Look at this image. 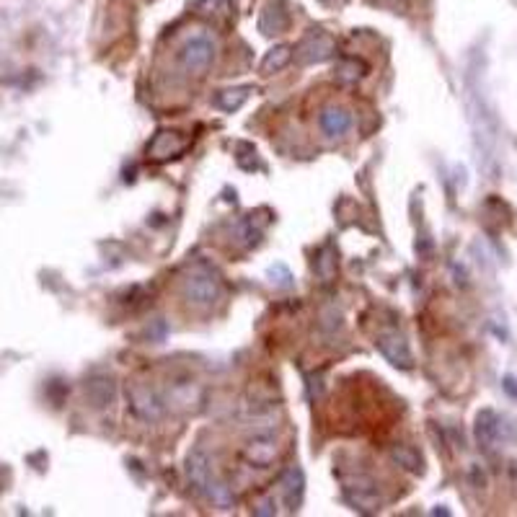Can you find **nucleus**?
I'll return each instance as SVG.
<instances>
[{"label": "nucleus", "instance_id": "nucleus-13", "mask_svg": "<svg viewBox=\"0 0 517 517\" xmlns=\"http://www.w3.org/2000/svg\"><path fill=\"white\" fill-rule=\"evenodd\" d=\"M285 26H287L285 11L279 6H266L261 19H258V29H261L264 34H279V31H285Z\"/></svg>", "mask_w": 517, "mask_h": 517}, {"label": "nucleus", "instance_id": "nucleus-12", "mask_svg": "<svg viewBox=\"0 0 517 517\" xmlns=\"http://www.w3.org/2000/svg\"><path fill=\"white\" fill-rule=\"evenodd\" d=\"M132 408L143 419H158L161 416V401L156 398V393L150 388H132Z\"/></svg>", "mask_w": 517, "mask_h": 517}, {"label": "nucleus", "instance_id": "nucleus-17", "mask_svg": "<svg viewBox=\"0 0 517 517\" xmlns=\"http://www.w3.org/2000/svg\"><path fill=\"white\" fill-rule=\"evenodd\" d=\"M89 396L96 406H106L111 401V396H114V386H111V381H91Z\"/></svg>", "mask_w": 517, "mask_h": 517}, {"label": "nucleus", "instance_id": "nucleus-16", "mask_svg": "<svg viewBox=\"0 0 517 517\" xmlns=\"http://www.w3.org/2000/svg\"><path fill=\"white\" fill-rule=\"evenodd\" d=\"M365 62L360 60H352V57H347V60H341L339 65H336V81L339 83H357L365 75Z\"/></svg>", "mask_w": 517, "mask_h": 517}, {"label": "nucleus", "instance_id": "nucleus-5", "mask_svg": "<svg viewBox=\"0 0 517 517\" xmlns=\"http://www.w3.org/2000/svg\"><path fill=\"white\" fill-rule=\"evenodd\" d=\"M378 349L388 362H393L396 368H411V349L398 331H383L378 336Z\"/></svg>", "mask_w": 517, "mask_h": 517}, {"label": "nucleus", "instance_id": "nucleus-2", "mask_svg": "<svg viewBox=\"0 0 517 517\" xmlns=\"http://www.w3.org/2000/svg\"><path fill=\"white\" fill-rule=\"evenodd\" d=\"M184 293L186 298H189V303H194V306H210L220 293V279L215 277L212 269L199 264L194 266L189 272V277L184 279Z\"/></svg>", "mask_w": 517, "mask_h": 517}, {"label": "nucleus", "instance_id": "nucleus-8", "mask_svg": "<svg viewBox=\"0 0 517 517\" xmlns=\"http://www.w3.org/2000/svg\"><path fill=\"white\" fill-rule=\"evenodd\" d=\"M333 39L323 31H313L303 44H300V62H323L333 55Z\"/></svg>", "mask_w": 517, "mask_h": 517}, {"label": "nucleus", "instance_id": "nucleus-10", "mask_svg": "<svg viewBox=\"0 0 517 517\" xmlns=\"http://www.w3.org/2000/svg\"><path fill=\"white\" fill-rule=\"evenodd\" d=\"M499 435H502V422L494 411H481L476 419V440L483 450H491L494 445L499 443Z\"/></svg>", "mask_w": 517, "mask_h": 517}, {"label": "nucleus", "instance_id": "nucleus-9", "mask_svg": "<svg viewBox=\"0 0 517 517\" xmlns=\"http://www.w3.org/2000/svg\"><path fill=\"white\" fill-rule=\"evenodd\" d=\"M303 489H306V478L298 466H290L282 476V499H285L287 510L295 512L303 502Z\"/></svg>", "mask_w": 517, "mask_h": 517}, {"label": "nucleus", "instance_id": "nucleus-15", "mask_svg": "<svg viewBox=\"0 0 517 517\" xmlns=\"http://www.w3.org/2000/svg\"><path fill=\"white\" fill-rule=\"evenodd\" d=\"M290 57H293V52H290V47H274L266 52V57L261 60V73L264 75H272L277 73V70H282L290 62Z\"/></svg>", "mask_w": 517, "mask_h": 517}, {"label": "nucleus", "instance_id": "nucleus-7", "mask_svg": "<svg viewBox=\"0 0 517 517\" xmlns=\"http://www.w3.org/2000/svg\"><path fill=\"white\" fill-rule=\"evenodd\" d=\"M347 497L349 502L357 507V510L362 512H375L381 510V494H378V489L373 486V481L370 478H357V483H349L347 481Z\"/></svg>", "mask_w": 517, "mask_h": 517}, {"label": "nucleus", "instance_id": "nucleus-18", "mask_svg": "<svg viewBox=\"0 0 517 517\" xmlns=\"http://www.w3.org/2000/svg\"><path fill=\"white\" fill-rule=\"evenodd\" d=\"M199 14L228 19V16H231V0H202V3H199Z\"/></svg>", "mask_w": 517, "mask_h": 517}, {"label": "nucleus", "instance_id": "nucleus-3", "mask_svg": "<svg viewBox=\"0 0 517 517\" xmlns=\"http://www.w3.org/2000/svg\"><path fill=\"white\" fill-rule=\"evenodd\" d=\"M212 57H215L212 39L207 34H197L191 36L184 44V49H181V68L191 75H202L212 65Z\"/></svg>", "mask_w": 517, "mask_h": 517}, {"label": "nucleus", "instance_id": "nucleus-4", "mask_svg": "<svg viewBox=\"0 0 517 517\" xmlns=\"http://www.w3.org/2000/svg\"><path fill=\"white\" fill-rule=\"evenodd\" d=\"M186 148H189V137L181 135V132H174V129H164L148 143V158L156 161V164H166L171 158L181 156Z\"/></svg>", "mask_w": 517, "mask_h": 517}, {"label": "nucleus", "instance_id": "nucleus-19", "mask_svg": "<svg viewBox=\"0 0 517 517\" xmlns=\"http://www.w3.org/2000/svg\"><path fill=\"white\" fill-rule=\"evenodd\" d=\"M393 458L398 463H403L408 471H419V466H422V461H419V456H416L414 450H408V448H396L393 450Z\"/></svg>", "mask_w": 517, "mask_h": 517}, {"label": "nucleus", "instance_id": "nucleus-14", "mask_svg": "<svg viewBox=\"0 0 517 517\" xmlns=\"http://www.w3.org/2000/svg\"><path fill=\"white\" fill-rule=\"evenodd\" d=\"M249 94H251V86H241V89H225V91H220V94L215 96V104H218L220 109L233 111V109H239L241 104L249 99Z\"/></svg>", "mask_w": 517, "mask_h": 517}, {"label": "nucleus", "instance_id": "nucleus-1", "mask_svg": "<svg viewBox=\"0 0 517 517\" xmlns=\"http://www.w3.org/2000/svg\"><path fill=\"white\" fill-rule=\"evenodd\" d=\"M186 473H189V481L194 483L212 504H218V507H231L233 504V494L231 489H228V483L215 476V471H212L210 461H207V456H204L202 450H194L189 456V461H186Z\"/></svg>", "mask_w": 517, "mask_h": 517}, {"label": "nucleus", "instance_id": "nucleus-11", "mask_svg": "<svg viewBox=\"0 0 517 517\" xmlns=\"http://www.w3.org/2000/svg\"><path fill=\"white\" fill-rule=\"evenodd\" d=\"M349 127H352V114L341 106H326L321 111V129L326 132L328 137H341L347 135Z\"/></svg>", "mask_w": 517, "mask_h": 517}, {"label": "nucleus", "instance_id": "nucleus-6", "mask_svg": "<svg viewBox=\"0 0 517 517\" xmlns=\"http://www.w3.org/2000/svg\"><path fill=\"white\" fill-rule=\"evenodd\" d=\"M274 456H277V443H274V437L269 432L254 435V440L244 450L246 461L251 463V466H258V468H266L274 461Z\"/></svg>", "mask_w": 517, "mask_h": 517}]
</instances>
